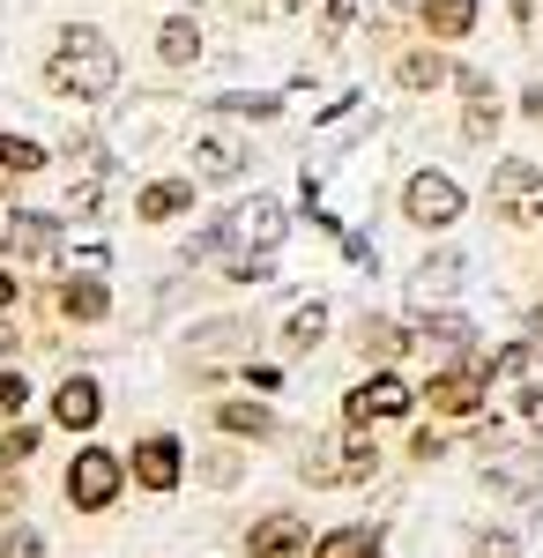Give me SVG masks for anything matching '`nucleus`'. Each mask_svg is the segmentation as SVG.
<instances>
[{
	"instance_id": "20e7f679",
	"label": "nucleus",
	"mask_w": 543,
	"mask_h": 558,
	"mask_svg": "<svg viewBox=\"0 0 543 558\" xmlns=\"http://www.w3.org/2000/svg\"><path fill=\"white\" fill-rule=\"evenodd\" d=\"M492 380H499V373H492V357H455L439 380L424 387V402H432V410H447V417H461V410H484V387H492Z\"/></svg>"
},
{
	"instance_id": "4468645a",
	"label": "nucleus",
	"mask_w": 543,
	"mask_h": 558,
	"mask_svg": "<svg viewBox=\"0 0 543 558\" xmlns=\"http://www.w3.org/2000/svg\"><path fill=\"white\" fill-rule=\"evenodd\" d=\"M134 209H142V223H171V216H186V209H194V179H149Z\"/></svg>"
},
{
	"instance_id": "cd10ccee",
	"label": "nucleus",
	"mask_w": 543,
	"mask_h": 558,
	"mask_svg": "<svg viewBox=\"0 0 543 558\" xmlns=\"http://www.w3.org/2000/svg\"><path fill=\"white\" fill-rule=\"evenodd\" d=\"M246 343V320H216L202 336H186V357H209V350H239Z\"/></svg>"
},
{
	"instance_id": "72a5a7b5",
	"label": "nucleus",
	"mask_w": 543,
	"mask_h": 558,
	"mask_svg": "<svg viewBox=\"0 0 543 558\" xmlns=\"http://www.w3.org/2000/svg\"><path fill=\"white\" fill-rule=\"evenodd\" d=\"M0 558H45V544H38V536H31V529H15V536L0 544Z\"/></svg>"
},
{
	"instance_id": "1a4fd4ad",
	"label": "nucleus",
	"mask_w": 543,
	"mask_h": 558,
	"mask_svg": "<svg viewBox=\"0 0 543 558\" xmlns=\"http://www.w3.org/2000/svg\"><path fill=\"white\" fill-rule=\"evenodd\" d=\"M484 484L506 492V499H536L543 492V454L536 447H499V454H484Z\"/></svg>"
},
{
	"instance_id": "a878e982",
	"label": "nucleus",
	"mask_w": 543,
	"mask_h": 558,
	"mask_svg": "<svg viewBox=\"0 0 543 558\" xmlns=\"http://www.w3.org/2000/svg\"><path fill=\"white\" fill-rule=\"evenodd\" d=\"M216 425L239 432V439H261V432H276V417H268L261 402H224V410H216Z\"/></svg>"
},
{
	"instance_id": "393cba45",
	"label": "nucleus",
	"mask_w": 543,
	"mask_h": 558,
	"mask_svg": "<svg viewBox=\"0 0 543 558\" xmlns=\"http://www.w3.org/2000/svg\"><path fill=\"white\" fill-rule=\"evenodd\" d=\"M321 336H328V305H298L291 320H283V350H298V357L321 343Z\"/></svg>"
},
{
	"instance_id": "7ed1b4c3",
	"label": "nucleus",
	"mask_w": 543,
	"mask_h": 558,
	"mask_svg": "<svg viewBox=\"0 0 543 558\" xmlns=\"http://www.w3.org/2000/svg\"><path fill=\"white\" fill-rule=\"evenodd\" d=\"M461 209H469V194H461L447 172H418L410 186H402V216H410V223H424V231H447Z\"/></svg>"
},
{
	"instance_id": "b1692460",
	"label": "nucleus",
	"mask_w": 543,
	"mask_h": 558,
	"mask_svg": "<svg viewBox=\"0 0 543 558\" xmlns=\"http://www.w3.org/2000/svg\"><path fill=\"white\" fill-rule=\"evenodd\" d=\"M492 373H499V380H529V387H543V350H536V343H506L499 357H492Z\"/></svg>"
},
{
	"instance_id": "412c9836",
	"label": "nucleus",
	"mask_w": 543,
	"mask_h": 558,
	"mask_svg": "<svg viewBox=\"0 0 543 558\" xmlns=\"http://www.w3.org/2000/svg\"><path fill=\"white\" fill-rule=\"evenodd\" d=\"M328 23L335 31H379V23H395V0H328Z\"/></svg>"
},
{
	"instance_id": "f8f14e48",
	"label": "nucleus",
	"mask_w": 543,
	"mask_h": 558,
	"mask_svg": "<svg viewBox=\"0 0 543 558\" xmlns=\"http://www.w3.org/2000/svg\"><path fill=\"white\" fill-rule=\"evenodd\" d=\"M8 254L52 260L60 254V216H8Z\"/></svg>"
},
{
	"instance_id": "39448f33",
	"label": "nucleus",
	"mask_w": 543,
	"mask_h": 558,
	"mask_svg": "<svg viewBox=\"0 0 543 558\" xmlns=\"http://www.w3.org/2000/svg\"><path fill=\"white\" fill-rule=\"evenodd\" d=\"M305 476H313V484H358V476H373V447H365L358 432L313 439V447H305Z\"/></svg>"
},
{
	"instance_id": "5701e85b",
	"label": "nucleus",
	"mask_w": 543,
	"mask_h": 558,
	"mask_svg": "<svg viewBox=\"0 0 543 558\" xmlns=\"http://www.w3.org/2000/svg\"><path fill=\"white\" fill-rule=\"evenodd\" d=\"M157 52H165V68H194V52H202V31H194L186 15H171L165 31H157Z\"/></svg>"
},
{
	"instance_id": "7c9ffc66",
	"label": "nucleus",
	"mask_w": 543,
	"mask_h": 558,
	"mask_svg": "<svg viewBox=\"0 0 543 558\" xmlns=\"http://www.w3.org/2000/svg\"><path fill=\"white\" fill-rule=\"evenodd\" d=\"M224 112H246V120H276V112H283V97H268V89H246V97H239V89H231V97H224Z\"/></svg>"
},
{
	"instance_id": "c9c22d12",
	"label": "nucleus",
	"mask_w": 543,
	"mask_h": 558,
	"mask_svg": "<svg viewBox=\"0 0 543 558\" xmlns=\"http://www.w3.org/2000/svg\"><path fill=\"white\" fill-rule=\"evenodd\" d=\"M521 417H529V432H543V387H529V402H521Z\"/></svg>"
},
{
	"instance_id": "58836bf2",
	"label": "nucleus",
	"mask_w": 543,
	"mask_h": 558,
	"mask_svg": "<svg viewBox=\"0 0 543 558\" xmlns=\"http://www.w3.org/2000/svg\"><path fill=\"white\" fill-rule=\"evenodd\" d=\"M0 305H15V283H8V268H0Z\"/></svg>"
},
{
	"instance_id": "f704fd0d",
	"label": "nucleus",
	"mask_w": 543,
	"mask_h": 558,
	"mask_svg": "<svg viewBox=\"0 0 543 558\" xmlns=\"http://www.w3.org/2000/svg\"><path fill=\"white\" fill-rule=\"evenodd\" d=\"M31 447H38V432H8V439H0V454H8V462H23Z\"/></svg>"
},
{
	"instance_id": "4c0bfd02",
	"label": "nucleus",
	"mask_w": 543,
	"mask_h": 558,
	"mask_svg": "<svg viewBox=\"0 0 543 558\" xmlns=\"http://www.w3.org/2000/svg\"><path fill=\"white\" fill-rule=\"evenodd\" d=\"M521 105H529V120H543V83H529V97H521Z\"/></svg>"
},
{
	"instance_id": "dca6fc26",
	"label": "nucleus",
	"mask_w": 543,
	"mask_h": 558,
	"mask_svg": "<svg viewBox=\"0 0 543 558\" xmlns=\"http://www.w3.org/2000/svg\"><path fill=\"white\" fill-rule=\"evenodd\" d=\"M194 172L202 179H239L246 172V149H239L231 134H202V142H194Z\"/></svg>"
},
{
	"instance_id": "9d476101",
	"label": "nucleus",
	"mask_w": 543,
	"mask_h": 558,
	"mask_svg": "<svg viewBox=\"0 0 543 558\" xmlns=\"http://www.w3.org/2000/svg\"><path fill=\"white\" fill-rule=\"evenodd\" d=\"M305 544H313V529H305L298 514H261V521L246 529V551H253V558H298Z\"/></svg>"
},
{
	"instance_id": "c85d7f7f",
	"label": "nucleus",
	"mask_w": 543,
	"mask_h": 558,
	"mask_svg": "<svg viewBox=\"0 0 543 558\" xmlns=\"http://www.w3.org/2000/svg\"><path fill=\"white\" fill-rule=\"evenodd\" d=\"M358 343L373 350V357H395V350H410V328H395V320H365Z\"/></svg>"
},
{
	"instance_id": "a211bd4d",
	"label": "nucleus",
	"mask_w": 543,
	"mask_h": 558,
	"mask_svg": "<svg viewBox=\"0 0 543 558\" xmlns=\"http://www.w3.org/2000/svg\"><path fill=\"white\" fill-rule=\"evenodd\" d=\"M134 476H142L149 492H171V484H179V447H171V439H142V447H134Z\"/></svg>"
},
{
	"instance_id": "aec40b11",
	"label": "nucleus",
	"mask_w": 543,
	"mask_h": 558,
	"mask_svg": "<svg viewBox=\"0 0 543 558\" xmlns=\"http://www.w3.org/2000/svg\"><path fill=\"white\" fill-rule=\"evenodd\" d=\"M424 31H432V38H461V31H476V0H424Z\"/></svg>"
},
{
	"instance_id": "f257e3e1",
	"label": "nucleus",
	"mask_w": 543,
	"mask_h": 558,
	"mask_svg": "<svg viewBox=\"0 0 543 558\" xmlns=\"http://www.w3.org/2000/svg\"><path fill=\"white\" fill-rule=\"evenodd\" d=\"M45 75H52L60 97H112V83H120V52L97 38L89 23H75V31H60L52 60H45Z\"/></svg>"
},
{
	"instance_id": "9b49d317",
	"label": "nucleus",
	"mask_w": 543,
	"mask_h": 558,
	"mask_svg": "<svg viewBox=\"0 0 543 558\" xmlns=\"http://www.w3.org/2000/svg\"><path fill=\"white\" fill-rule=\"evenodd\" d=\"M461 134L469 142L499 134V89H492V75H461Z\"/></svg>"
},
{
	"instance_id": "c756f323",
	"label": "nucleus",
	"mask_w": 543,
	"mask_h": 558,
	"mask_svg": "<svg viewBox=\"0 0 543 558\" xmlns=\"http://www.w3.org/2000/svg\"><path fill=\"white\" fill-rule=\"evenodd\" d=\"M0 165H8V172H45V149L23 142V134H0Z\"/></svg>"
},
{
	"instance_id": "ddd939ff",
	"label": "nucleus",
	"mask_w": 543,
	"mask_h": 558,
	"mask_svg": "<svg viewBox=\"0 0 543 558\" xmlns=\"http://www.w3.org/2000/svg\"><path fill=\"white\" fill-rule=\"evenodd\" d=\"M97 410H105L97 380H83V373H75V380H60V395H52V417H60L68 432H89V425H97Z\"/></svg>"
},
{
	"instance_id": "e433bc0d",
	"label": "nucleus",
	"mask_w": 543,
	"mask_h": 558,
	"mask_svg": "<svg viewBox=\"0 0 543 558\" xmlns=\"http://www.w3.org/2000/svg\"><path fill=\"white\" fill-rule=\"evenodd\" d=\"M15 499H23V492H15V476H0V514H15Z\"/></svg>"
},
{
	"instance_id": "6ab92c4d",
	"label": "nucleus",
	"mask_w": 543,
	"mask_h": 558,
	"mask_svg": "<svg viewBox=\"0 0 543 558\" xmlns=\"http://www.w3.org/2000/svg\"><path fill=\"white\" fill-rule=\"evenodd\" d=\"M469 336H476V328H469V320H461V313H424L418 328H410V350H418V343H439V350H461V343H469Z\"/></svg>"
},
{
	"instance_id": "2eb2a0df",
	"label": "nucleus",
	"mask_w": 543,
	"mask_h": 558,
	"mask_svg": "<svg viewBox=\"0 0 543 558\" xmlns=\"http://www.w3.org/2000/svg\"><path fill=\"white\" fill-rule=\"evenodd\" d=\"M461 276H469V260L461 254H432L418 268V276H410V305H424V299H447V291H455Z\"/></svg>"
},
{
	"instance_id": "f03ea898",
	"label": "nucleus",
	"mask_w": 543,
	"mask_h": 558,
	"mask_svg": "<svg viewBox=\"0 0 543 558\" xmlns=\"http://www.w3.org/2000/svg\"><path fill=\"white\" fill-rule=\"evenodd\" d=\"M291 231V209L276 202V194H253L246 209L224 216V231H216V246H239V254H268L276 239Z\"/></svg>"
},
{
	"instance_id": "f3484780",
	"label": "nucleus",
	"mask_w": 543,
	"mask_h": 558,
	"mask_svg": "<svg viewBox=\"0 0 543 558\" xmlns=\"http://www.w3.org/2000/svg\"><path fill=\"white\" fill-rule=\"evenodd\" d=\"M60 313H68V320H105V313H112V291H105L97 276H68V283H60Z\"/></svg>"
},
{
	"instance_id": "423d86ee",
	"label": "nucleus",
	"mask_w": 543,
	"mask_h": 558,
	"mask_svg": "<svg viewBox=\"0 0 543 558\" xmlns=\"http://www.w3.org/2000/svg\"><path fill=\"white\" fill-rule=\"evenodd\" d=\"M492 194H499V216H506V223H536V216H543V165L506 157L499 179H492Z\"/></svg>"
},
{
	"instance_id": "6e6552de",
	"label": "nucleus",
	"mask_w": 543,
	"mask_h": 558,
	"mask_svg": "<svg viewBox=\"0 0 543 558\" xmlns=\"http://www.w3.org/2000/svg\"><path fill=\"white\" fill-rule=\"evenodd\" d=\"M68 499H75L83 514L112 507V499H120V462H112L105 447H83V454H75V470H68Z\"/></svg>"
},
{
	"instance_id": "0eeeda50",
	"label": "nucleus",
	"mask_w": 543,
	"mask_h": 558,
	"mask_svg": "<svg viewBox=\"0 0 543 558\" xmlns=\"http://www.w3.org/2000/svg\"><path fill=\"white\" fill-rule=\"evenodd\" d=\"M410 402H418V395H410L402 373H373L365 387H350V395H342V417H350V425H379V417H402Z\"/></svg>"
},
{
	"instance_id": "2f4dec72",
	"label": "nucleus",
	"mask_w": 543,
	"mask_h": 558,
	"mask_svg": "<svg viewBox=\"0 0 543 558\" xmlns=\"http://www.w3.org/2000/svg\"><path fill=\"white\" fill-rule=\"evenodd\" d=\"M469 558H521V544H514L506 529H484V536H476V551H469Z\"/></svg>"
},
{
	"instance_id": "4be33fe9",
	"label": "nucleus",
	"mask_w": 543,
	"mask_h": 558,
	"mask_svg": "<svg viewBox=\"0 0 543 558\" xmlns=\"http://www.w3.org/2000/svg\"><path fill=\"white\" fill-rule=\"evenodd\" d=\"M447 75H455V68H447L439 52H424V45H418V52H402V68H395V83H402V89H439Z\"/></svg>"
},
{
	"instance_id": "473e14b6",
	"label": "nucleus",
	"mask_w": 543,
	"mask_h": 558,
	"mask_svg": "<svg viewBox=\"0 0 543 558\" xmlns=\"http://www.w3.org/2000/svg\"><path fill=\"white\" fill-rule=\"evenodd\" d=\"M23 402H31V380L23 373H0V417H15Z\"/></svg>"
},
{
	"instance_id": "bb28decb",
	"label": "nucleus",
	"mask_w": 543,
	"mask_h": 558,
	"mask_svg": "<svg viewBox=\"0 0 543 558\" xmlns=\"http://www.w3.org/2000/svg\"><path fill=\"white\" fill-rule=\"evenodd\" d=\"M373 551H379V529H335L313 558H373Z\"/></svg>"
}]
</instances>
